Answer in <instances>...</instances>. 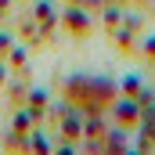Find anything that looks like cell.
Here are the masks:
<instances>
[{
    "instance_id": "6da1fadb",
    "label": "cell",
    "mask_w": 155,
    "mask_h": 155,
    "mask_svg": "<svg viewBox=\"0 0 155 155\" xmlns=\"http://www.w3.org/2000/svg\"><path fill=\"white\" fill-rule=\"evenodd\" d=\"M119 116H123V119H134V116H137V108H134L130 101H123V105H119Z\"/></svg>"
},
{
    "instance_id": "7a4b0ae2",
    "label": "cell",
    "mask_w": 155,
    "mask_h": 155,
    "mask_svg": "<svg viewBox=\"0 0 155 155\" xmlns=\"http://www.w3.org/2000/svg\"><path fill=\"white\" fill-rule=\"evenodd\" d=\"M69 22H72L76 29H83V25H87V15H79V11H69Z\"/></svg>"
}]
</instances>
